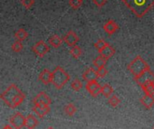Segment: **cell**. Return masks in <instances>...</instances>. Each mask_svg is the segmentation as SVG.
<instances>
[{"instance_id": "obj_32", "label": "cell", "mask_w": 154, "mask_h": 129, "mask_svg": "<svg viewBox=\"0 0 154 129\" xmlns=\"http://www.w3.org/2000/svg\"><path fill=\"white\" fill-rule=\"evenodd\" d=\"M92 1H93V3H94L97 6H98V7L104 6V5H106V0H92Z\"/></svg>"}, {"instance_id": "obj_27", "label": "cell", "mask_w": 154, "mask_h": 129, "mask_svg": "<svg viewBox=\"0 0 154 129\" xmlns=\"http://www.w3.org/2000/svg\"><path fill=\"white\" fill-rule=\"evenodd\" d=\"M108 43L105 41V40H103V39H99L97 42H95V44H94V46H95V48H97V51H98V52H100V51H102L106 45H107Z\"/></svg>"}, {"instance_id": "obj_17", "label": "cell", "mask_w": 154, "mask_h": 129, "mask_svg": "<svg viewBox=\"0 0 154 129\" xmlns=\"http://www.w3.org/2000/svg\"><path fill=\"white\" fill-rule=\"evenodd\" d=\"M38 126V120L36 118H34L32 115L26 116V122H25V127L27 129H34Z\"/></svg>"}, {"instance_id": "obj_1", "label": "cell", "mask_w": 154, "mask_h": 129, "mask_svg": "<svg viewBox=\"0 0 154 129\" xmlns=\"http://www.w3.org/2000/svg\"><path fill=\"white\" fill-rule=\"evenodd\" d=\"M0 98L10 109H15L23 102L25 94L22 92L15 84H11L1 94Z\"/></svg>"}, {"instance_id": "obj_19", "label": "cell", "mask_w": 154, "mask_h": 129, "mask_svg": "<svg viewBox=\"0 0 154 129\" xmlns=\"http://www.w3.org/2000/svg\"><path fill=\"white\" fill-rule=\"evenodd\" d=\"M107 62V59L103 57L102 55H99L98 57H97L94 61H93V64L95 67H97V69L98 68H102V67H105L106 64Z\"/></svg>"}, {"instance_id": "obj_5", "label": "cell", "mask_w": 154, "mask_h": 129, "mask_svg": "<svg viewBox=\"0 0 154 129\" xmlns=\"http://www.w3.org/2000/svg\"><path fill=\"white\" fill-rule=\"evenodd\" d=\"M25 122H26V117H24L23 115H22L19 112L14 114L9 118L10 125L14 129H22L23 127H24Z\"/></svg>"}, {"instance_id": "obj_4", "label": "cell", "mask_w": 154, "mask_h": 129, "mask_svg": "<svg viewBox=\"0 0 154 129\" xmlns=\"http://www.w3.org/2000/svg\"><path fill=\"white\" fill-rule=\"evenodd\" d=\"M128 71L134 75V78L141 75L143 72H144L147 70H150V65L141 57L136 56L127 66Z\"/></svg>"}, {"instance_id": "obj_33", "label": "cell", "mask_w": 154, "mask_h": 129, "mask_svg": "<svg viewBox=\"0 0 154 129\" xmlns=\"http://www.w3.org/2000/svg\"><path fill=\"white\" fill-rule=\"evenodd\" d=\"M3 129H13V128H12L10 126H5V127Z\"/></svg>"}, {"instance_id": "obj_25", "label": "cell", "mask_w": 154, "mask_h": 129, "mask_svg": "<svg viewBox=\"0 0 154 129\" xmlns=\"http://www.w3.org/2000/svg\"><path fill=\"white\" fill-rule=\"evenodd\" d=\"M70 87H71V89H72L73 90H75V91H79V90L82 89L83 85H82V82H81L79 79H75V80L71 82Z\"/></svg>"}, {"instance_id": "obj_6", "label": "cell", "mask_w": 154, "mask_h": 129, "mask_svg": "<svg viewBox=\"0 0 154 129\" xmlns=\"http://www.w3.org/2000/svg\"><path fill=\"white\" fill-rule=\"evenodd\" d=\"M134 80L140 87H143L149 82H154V73L150 69L143 72L138 77L134 78Z\"/></svg>"}, {"instance_id": "obj_8", "label": "cell", "mask_w": 154, "mask_h": 129, "mask_svg": "<svg viewBox=\"0 0 154 129\" xmlns=\"http://www.w3.org/2000/svg\"><path fill=\"white\" fill-rule=\"evenodd\" d=\"M85 88L89 92V94L94 98H97L101 93V90H102V87L97 82V80H93V81L87 82Z\"/></svg>"}, {"instance_id": "obj_29", "label": "cell", "mask_w": 154, "mask_h": 129, "mask_svg": "<svg viewBox=\"0 0 154 129\" xmlns=\"http://www.w3.org/2000/svg\"><path fill=\"white\" fill-rule=\"evenodd\" d=\"M83 0H69V5L73 9H78L81 6Z\"/></svg>"}, {"instance_id": "obj_14", "label": "cell", "mask_w": 154, "mask_h": 129, "mask_svg": "<svg viewBox=\"0 0 154 129\" xmlns=\"http://www.w3.org/2000/svg\"><path fill=\"white\" fill-rule=\"evenodd\" d=\"M103 29H104V31H105L108 35H112V34H114V33L117 31L118 25H117V24H116L114 20H109V21H107V22L104 24Z\"/></svg>"}, {"instance_id": "obj_31", "label": "cell", "mask_w": 154, "mask_h": 129, "mask_svg": "<svg viewBox=\"0 0 154 129\" xmlns=\"http://www.w3.org/2000/svg\"><path fill=\"white\" fill-rule=\"evenodd\" d=\"M21 4L27 9L31 8L34 4V0H21Z\"/></svg>"}, {"instance_id": "obj_7", "label": "cell", "mask_w": 154, "mask_h": 129, "mask_svg": "<svg viewBox=\"0 0 154 129\" xmlns=\"http://www.w3.org/2000/svg\"><path fill=\"white\" fill-rule=\"evenodd\" d=\"M32 51L37 56L43 57L49 52L50 48L46 42H44L43 41H39L32 46Z\"/></svg>"}, {"instance_id": "obj_28", "label": "cell", "mask_w": 154, "mask_h": 129, "mask_svg": "<svg viewBox=\"0 0 154 129\" xmlns=\"http://www.w3.org/2000/svg\"><path fill=\"white\" fill-rule=\"evenodd\" d=\"M23 49V43L20 41H15L12 44V51L14 52H20Z\"/></svg>"}, {"instance_id": "obj_10", "label": "cell", "mask_w": 154, "mask_h": 129, "mask_svg": "<svg viewBox=\"0 0 154 129\" xmlns=\"http://www.w3.org/2000/svg\"><path fill=\"white\" fill-rule=\"evenodd\" d=\"M50 110H51L50 106L43 105V104H33V107H32V111L39 118H42L46 116L50 112Z\"/></svg>"}, {"instance_id": "obj_3", "label": "cell", "mask_w": 154, "mask_h": 129, "mask_svg": "<svg viewBox=\"0 0 154 129\" xmlns=\"http://www.w3.org/2000/svg\"><path fill=\"white\" fill-rule=\"evenodd\" d=\"M70 80L69 73L60 66H57L52 71L51 83L57 90H61Z\"/></svg>"}, {"instance_id": "obj_35", "label": "cell", "mask_w": 154, "mask_h": 129, "mask_svg": "<svg viewBox=\"0 0 154 129\" xmlns=\"http://www.w3.org/2000/svg\"><path fill=\"white\" fill-rule=\"evenodd\" d=\"M153 129H154V127H153Z\"/></svg>"}, {"instance_id": "obj_13", "label": "cell", "mask_w": 154, "mask_h": 129, "mask_svg": "<svg viewBox=\"0 0 154 129\" xmlns=\"http://www.w3.org/2000/svg\"><path fill=\"white\" fill-rule=\"evenodd\" d=\"M82 78L85 81L89 82V81L97 80L98 78V74H97V71L96 70H94L93 68H88L83 73Z\"/></svg>"}, {"instance_id": "obj_2", "label": "cell", "mask_w": 154, "mask_h": 129, "mask_svg": "<svg viewBox=\"0 0 154 129\" xmlns=\"http://www.w3.org/2000/svg\"><path fill=\"white\" fill-rule=\"evenodd\" d=\"M135 16L142 18L154 6V0H122Z\"/></svg>"}, {"instance_id": "obj_18", "label": "cell", "mask_w": 154, "mask_h": 129, "mask_svg": "<svg viewBox=\"0 0 154 129\" xmlns=\"http://www.w3.org/2000/svg\"><path fill=\"white\" fill-rule=\"evenodd\" d=\"M49 43L54 48H59L62 44V39L60 38L58 35H52L49 38Z\"/></svg>"}, {"instance_id": "obj_9", "label": "cell", "mask_w": 154, "mask_h": 129, "mask_svg": "<svg viewBox=\"0 0 154 129\" xmlns=\"http://www.w3.org/2000/svg\"><path fill=\"white\" fill-rule=\"evenodd\" d=\"M63 41L70 47H73L75 45H77V43L79 42V36L77 35V33L73 31H69L65 36L63 37Z\"/></svg>"}, {"instance_id": "obj_11", "label": "cell", "mask_w": 154, "mask_h": 129, "mask_svg": "<svg viewBox=\"0 0 154 129\" xmlns=\"http://www.w3.org/2000/svg\"><path fill=\"white\" fill-rule=\"evenodd\" d=\"M33 104H43L50 106L51 104V100L50 97L45 92H40L38 95H36L32 99Z\"/></svg>"}, {"instance_id": "obj_21", "label": "cell", "mask_w": 154, "mask_h": 129, "mask_svg": "<svg viewBox=\"0 0 154 129\" xmlns=\"http://www.w3.org/2000/svg\"><path fill=\"white\" fill-rule=\"evenodd\" d=\"M14 37L16 38V40H17V41L23 42V41H24V40L28 37V33H27L24 29L20 28L18 31H16V32H15V33H14Z\"/></svg>"}, {"instance_id": "obj_24", "label": "cell", "mask_w": 154, "mask_h": 129, "mask_svg": "<svg viewBox=\"0 0 154 129\" xmlns=\"http://www.w3.org/2000/svg\"><path fill=\"white\" fill-rule=\"evenodd\" d=\"M143 90L145 92V94L154 95V82H149L142 87Z\"/></svg>"}, {"instance_id": "obj_30", "label": "cell", "mask_w": 154, "mask_h": 129, "mask_svg": "<svg viewBox=\"0 0 154 129\" xmlns=\"http://www.w3.org/2000/svg\"><path fill=\"white\" fill-rule=\"evenodd\" d=\"M97 71V74H98V78H104L107 74V72H108L106 67L98 68Z\"/></svg>"}, {"instance_id": "obj_15", "label": "cell", "mask_w": 154, "mask_h": 129, "mask_svg": "<svg viewBox=\"0 0 154 129\" xmlns=\"http://www.w3.org/2000/svg\"><path fill=\"white\" fill-rule=\"evenodd\" d=\"M142 105L143 107H145L147 109H152L154 106V97L153 95H150V94H145L141 99H140Z\"/></svg>"}, {"instance_id": "obj_23", "label": "cell", "mask_w": 154, "mask_h": 129, "mask_svg": "<svg viewBox=\"0 0 154 129\" xmlns=\"http://www.w3.org/2000/svg\"><path fill=\"white\" fill-rule=\"evenodd\" d=\"M69 53L72 55V57H74L75 59H78L82 55V49L79 46L75 45V46L71 47V49L69 51Z\"/></svg>"}, {"instance_id": "obj_22", "label": "cell", "mask_w": 154, "mask_h": 129, "mask_svg": "<svg viewBox=\"0 0 154 129\" xmlns=\"http://www.w3.org/2000/svg\"><path fill=\"white\" fill-rule=\"evenodd\" d=\"M64 112L69 117H72L77 112V109H76V107L72 103H69L68 105H66L64 107Z\"/></svg>"}, {"instance_id": "obj_26", "label": "cell", "mask_w": 154, "mask_h": 129, "mask_svg": "<svg viewBox=\"0 0 154 129\" xmlns=\"http://www.w3.org/2000/svg\"><path fill=\"white\" fill-rule=\"evenodd\" d=\"M120 102H121L120 99H119L117 96H116V95H112V96L108 99V103H109L112 107H114V108L117 107V106L120 104Z\"/></svg>"}, {"instance_id": "obj_12", "label": "cell", "mask_w": 154, "mask_h": 129, "mask_svg": "<svg viewBox=\"0 0 154 129\" xmlns=\"http://www.w3.org/2000/svg\"><path fill=\"white\" fill-rule=\"evenodd\" d=\"M39 80L44 84V85H48L50 83H51V80H52V71H51L50 70L48 69H44L40 74H39V77H38Z\"/></svg>"}, {"instance_id": "obj_16", "label": "cell", "mask_w": 154, "mask_h": 129, "mask_svg": "<svg viewBox=\"0 0 154 129\" xmlns=\"http://www.w3.org/2000/svg\"><path fill=\"white\" fill-rule=\"evenodd\" d=\"M99 53H100V55H102L103 57H105L108 60L109 58H111L115 55L116 49L113 46H111L110 44H107L102 51L99 52Z\"/></svg>"}, {"instance_id": "obj_34", "label": "cell", "mask_w": 154, "mask_h": 129, "mask_svg": "<svg viewBox=\"0 0 154 129\" xmlns=\"http://www.w3.org/2000/svg\"><path fill=\"white\" fill-rule=\"evenodd\" d=\"M47 129H54L53 127H49V128H47Z\"/></svg>"}, {"instance_id": "obj_20", "label": "cell", "mask_w": 154, "mask_h": 129, "mask_svg": "<svg viewBox=\"0 0 154 129\" xmlns=\"http://www.w3.org/2000/svg\"><path fill=\"white\" fill-rule=\"evenodd\" d=\"M113 93H114V89H113L110 85H108V84H105V85L102 87L101 94H102L104 97H106V98L109 99V98L113 95Z\"/></svg>"}]
</instances>
